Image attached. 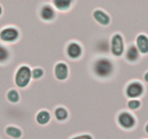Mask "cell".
Segmentation results:
<instances>
[{
	"mask_svg": "<svg viewBox=\"0 0 148 139\" xmlns=\"http://www.w3.org/2000/svg\"><path fill=\"white\" fill-rule=\"evenodd\" d=\"M116 68V57L113 55H97L92 62V73L99 79L110 78L114 73Z\"/></svg>",
	"mask_w": 148,
	"mask_h": 139,
	"instance_id": "6da1fadb",
	"label": "cell"
},
{
	"mask_svg": "<svg viewBox=\"0 0 148 139\" xmlns=\"http://www.w3.org/2000/svg\"><path fill=\"white\" fill-rule=\"evenodd\" d=\"M32 80V69L26 65L20 66L15 73L14 81L19 89L27 87Z\"/></svg>",
	"mask_w": 148,
	"mask_h": 139,
	"instance_id": "7a4b0ae2",
	"label": "cell"
},
{
	"mask_svg": "<svg viewBox=\"0 0 148 139\" xmlns=\"http://www.w3.org/2000/svg\"><path fill=\"white\" fill-rule=\"evenodd\" d=\"M126 49L124 39L120 33H116L110 39V52L115 57H121Z\"/></svg>",
	"mask_w": 148,
	"mask_h": 139,
	"instance_id": "3957f363",
	"label": "cell"
},
{
	"mask_svg": "<svg viewBox=\"0 0 148 139\" xmlns=\"http://www.w3.org/2000/svg\"><path fill=\"white\" fill-rule=\"evenodd\" d=\"M145 88L143 83L139 80H132L129 83L125 89V93L129 99H140L144 95Z\"/></svg>",
	"mask_w": 148,
	"mask_h": 139,
	"instance_id": "277c9868",
	"label": "cell"
},
{
	"mask_svg": "<svg viewBox=\"0 0 148 139\" xmlns=\"http://www.w3.org/2000/svg\"><path fill=\"white\" fill-rule=\"evenodd\" d=\"M58 10L51 3V0H45L39 11V18L45 22H52L57 18Z\"/></svg>",
	"mask_w": 148,
	"mask_h": 139,
	"instance_id": "5b68a950",
	"label": "cell"
},
{
	"mask_svg": "<svg viewBox=\"0 0 148 139\" xmlns=\"http://www.w3.org/2000/svg\"><path fill=\"white\" fill-rule=\"evenodd\" d=\"M20 31L15 26H7L0 30V41L5 44L15 43L20 38Z\"/></svg>",
	"mask_w": 148,
	"mask_h": 139,
	"instance_id": "8992f818",
	"label": "cell"
},
{
	"mask_svg": "<svg viewBox=\"0 0 148 139\" xmlns=\"http://www.w3.org/2000/svg\"><path fill=\"white\" fill-rule=\"evenodd\" d=\"M117 123L121 128L129 130L136 126V119L130 112L122 111L117 115Z\"/></svg>",
	"mask_w": 148,
	"mask_h": 139,
	"instance_id": "52a82bcc",
	"label": "cell"
},
{
	"mask_svg": "<svg viewBox=\"0 0 148 139\" xmlns=\"http://www.w3.org/2000/svg\"><path fill=\"white\" fill-rule=\"evenodd\" d=\"M65 53L69 59H78L83 55V48L77 42H71L68 44L65 49Z\"/></svg>",
	"mask_w": 148,
	"mask_h": 139,
	"instance_id": "ba28073f",
	"label": "cell"
},
{
	"mask_svg": "<svg viewBox=\"0 0 148 139\" xmlns=\"http://www.w3.org/2000/svg\"><path fill=\"white\" fill-rule=\"evenodd\" d=\"M54 75L59 80H65L69 76V67L64 62H59L54 67Z\"/></svg>",
	"mask_w": 148,
	"mask_h": 139,
	"instance_id": "9c48e42d",
	"label": "cell"
},
{
	"mask_svg": "<svg viewBox=\"0 0 148 139\" xmlns=\"http://www.w3.org/2000/svg\"><path fill=\"white\" fill-rule=\"evenodd\" d=\"M92 17L94 20L102 26H108L110 24V16L102 9L98 8L92 12Z\"/></svg>",
	"mask_w": 148,
	"mask_h": 139,
	"instance_id": "30bf717a",
	"label": "cell"
},
{
	"mask_svg": "<svg viewBox=\"0 0 148 139\" xmlns=\"http://www.w3.org/2000/svg\"><path fill=\"white\" fill-rule=\"evenodd\" d=\"M135 45L141 55H148V36L145 33H139L135 39Z\"/></svg>",
	"mask_w": 148,
	"mask_h": 139,
	"instance_id": "8fae6325",
	"label": "cell"
},
{
	"mask_svg": "<svg viewBox=\"0 0 148 139\" xmlns=\"http://www.w3.org/2000/svg\"><path fill=\"white\" fill-rule=\"evenodd\" d=\"M12 57V52L8 44L0 41V65H5L10 62Z\"/></svg>",
	"mask_w": 148,
	"mask_h": 139,
	"instance_id": "7c38bea8",
	"label": "cell"
},
{
	"mask_svg": "<svg viewBox=\"0 0 148 139\" xmlns=\"http://www.w3.org/2000/svg\"><path fill=\"white\" fill-rule=\"evenodd\" d=\"M54 111L49 112L47 110H40L36 115V121L41 125H45L50 122L52 113Z\"/></svg>",
	"mask_w": 148,
	"mask_h": 139,
	"instance_id": "4fadbf2b",
	"label": "cell"
},
{
	"mask_svg": "<svg viewBox=\"0 0 148 139\" xmlns=\"http://www.w3.org/2000/svg\"><path fill=\"white\" fill-rule=\"evenodd\" d=\"M73 0H51V3L58 11L65 12L70 10Z\"/></svg>",
	"mask_w": 148,
	"mask_h": 139,
	"instance_id": "5bb4252c",
	"label": "cell"
},
{
	"mask_svg": "<svg viewBox=\"0 0 148 139\" xmlns=\"http://www.w3.org/2000/svg\"><path fill=\"white\" fill-rule=\"evenodd\" d=\"M5 133L8 137L13 139H20L23 136V130L15 125H8L5 127Z\"/></svg>",
	"mask_w": 148,
	"mask_h": 139,
	"instance_id": "9a60e30c",
	"label": "cell"
},
{
	"mask_svg": "<svg viewBox=\"0 0 148 139\" xmlns=\"http://www.w3.org/2000/svg\"><path fill=\"white\" fill-rule=\"evenodd\" d=\"M54 116L58 121H65L69 117V112L65 107L59 106L54 110Z\"/></svg>",
	"mask_w": 148,
	"mask_h": 139,
	"instance_id": "2e32d148",
	"label": "cell"
},
{
	"mask_svg": "<svg viewBox=\"0 0 148 139\" xmlns=\"http://www.w3.org/2000/svg\"><path fill=\"white\" fill-rule=\"evenodd\" d=\"M6 96L8 100L12 104H17L21 100V95L16 89H12L8 91Z\"/></svg>",
	"mask_w": 148,
	"mask_h": 139,
	"instance_id": "e0dca14e",
	"label": "cell"
},
{
	"mask_svg": "<svg viewBox=\"0 0 148 139\" xmlns=\"http://www.w3.org/2000/svg\"><path fill=\"white\" fill-rule=\"evenodd\" d=\"M142 106V102L139 99H129L127 102V107L129 112L139 110Z\"/></svg>",
	"mask_w": 148,
	"mask_h": 139,
	"instance_id": "ac0fdd59",
	"label": "cell"
},
{
	"mask_svg": "<svg viewBox=\"0 0 148 139\" xmlns=\"http://www.w3.org/2000/svg\"><path fill=\"white\" fill-rule=\"evenodd\" d=\"M44 75H45V70L42 67H36L32 69V79L34 80L42 78Z\"/></svg>",
	"mask_w": 148,
	"mask_h": 139,
	"instance_id": "d6986e66",
	"label": "cell"
},
{
	"mask_svg": "<svg viewBox=\"0 0 148 139\" xmlns=\"http://www.w3.org/2000/svg\"><path fill=\"white\" fill-rule=\"evenodd\" d=\"M70 139H94V138L89 133H82V134L73 136Z\"/></svg>",
	"mask_w": 148,
	"mask_h": 139,
	"instance_id": "ffe728a7",
	"label": "cell"
},
{
	"mask_svg": "<svg viewBox=\"0 0 148 139\" xmlns=\"http://www.w3.org/2000/svg\"><path fill=\"white\" fill-rule=\"evenodd\" d=\"M143 81L145 83H148V70L145 72L143 75Z\"/></svg>",
	"mask_w": 148,
	"mask_h": 139,
	"instance_id": "44dd1931",
	"label": "cell"
},
{
	"mask_svg": "<svg viewBox=\"0 0 148 139\" xmlns=\"http://www.w3.org/2000/svg\"><path fill=\"white\" fill-rule=\"evenodd\" d=\"M145 131L148 135V123H147L145 125Z\"/></svg>",
	"mask_w": 148,
	"mask_h": 139,
	"instance_id": "7402d4cb",
	"label": "cell"
},
{
	"mask_svg": "<svg viewBox=\"0 0 148 139\" xmlns=\"http://www.w3.org/2000/svg\"><path fill=\"white\" fill-rule=\"evenodd\" d=\"M3 12H4L3 7H2V5H0V17H1L2 15V14H3Z\"/></svg>",
	"mask_w": 148,
	"mask_h": 139,
	"instance_id": "603a6c76",
	"label": "cell"
}]
</instances>
